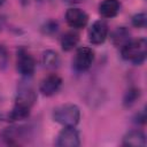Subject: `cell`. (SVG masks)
Here are the masks:
<instances>
[{
  "label": "cell",
  "instance_id": "cell-1",
  "mask_svg": "<svg viewBox=\"0 0 147 147\" xmlns=\"http://www.w3.org/2000/svg\"><path fill=\"white\" fill-rule=\"evenodd\" d=\"M122 59L131 62L136 65H140L145 62L147 55V41L145 38H138L127 41L123 47H121Z\"/></svg>",
  "mask_w": 147,
  "mask_h": 147
},
{
  "label": "cell",
  "instance_id": "cell-2",
  "mask_svg": "<svg viewBox=\"0 0 147 147\" xmlns=\"http://www.w3.org/2000/svg\"><path fill=\"white\" fill-rule=\"evenodd\" d=\"M53 119L62 126H76L80 119V109L75 103H63L54 108Z\"/></svg>",
  "mask_w": 147,
  "mask_h": 147
},
{
  "label": "cell",
  "instance_id": "cell-3",
  "mask_svg": "<svg viewBox=\"0 0 147 147\" xmlns=\"http://www.w3.org/2000/svg\"><path fill=\"white\" fill-rule=\"evenodd\" d=\"M16 69L18 74L25 78H29L34 74L36 61L31 53L24 47H20L16 52Z\"/></svg>",
  "mask_w": 147,
  "mask_h": 147
},
{
  "label": "cell",
  "instance_id": "cell-4",
  "mask_svg": "<svg viewBox=\"0 0 147 147\" xmlns=\"http://www.w3.org/2000/svg\"><path fill=\"white\" fill-rule=\"evenodd\" d=\"M94 61V51L90 47H79L75 54L72 67L78 72L87 71Z\"/></svg>",
  "mask_w": 147,
  "mask_h": 147
},
{
  "label": "cell",
  "instance_id": "cell-5",
  "mask_svg": "<svg viewBox=\"0 0 147 147\" xmlns=\"http://www.w3.org/2000/svg\"><path fill=\"white\" fill-rule=\"evenodd\" d=\"M36 100H37V94L33 87L28 83H21L17 87V92L15 96V105L31 109Z\"/></svg>",
  "mask_w": 147,
  "mask_h": 147
},
{
  "label": "cell",
  "instance_id": "cell-6",
  "mask_svg": "<svg viewBox=\"0 0 147 147\" xmlns=\"http://www.w3.org/2000/svg\"><path fill=\"white\" fill-rule=\"evenodd\" d=\"M55 145L59 147H77L80 145L79 132L75 126H64L57 134Z\"/></svg>",
  "mask_w": 147,
  "mask_h": 147
},
{
  "label": "cell",
  "instance_id": "cell-7",
  "mask_svg": "<svg viewBox=\"0 0 147 147\" xmlns=\"http://www.w3.org/2000/svg\"><path fill=\"white\" fill-rule=\"evenodd\" d=\"M108 36V24L103 20H98L88 29V40L93 45H101Z\"/></svg>",
  "mask_w": 147,
  "mask_h": 147
},
{
  "label": "cell",
  "instance_id": "cell-8",
  "mask_svg": "<svg viewBox=\"0 0 147 147\" xmlns=\"http://www.w3.org/2000/svg\"><path fill=\"white\" fill-rule=\"evenodd\" d=\"M65 21L74 29H83L88 23V15L80 8L71 7L65 11Z\"/></svg>",
  "mask_w": 147,
  "mask_h": 147
},
{
  "label": "cell",
  "instance_id": "cell-9",
  "mask_svg": "<svg viewBox=\"0 0 147 147\" xmlns=\"http://www.w3.org/2000/svg\"><path fill=\"white\" fill-rule=\"evenodd\" d=\"M62 86V78L56 74H51L46 76L39 85V91L45 96L54 95Z\"/></svg>",
  "mask_w": 147,
  "mask_h": 147
},
{
  "label": "cell",
  "instance_id": "cell-10",
  "mask_svg": "<svg viewBox=\"0 0 147 147\" xmlns=\"http://www.w3.org/2000/svg\"><path fill=\"white\" fill-rule=\"evenodd\" d=\"M122 144L124 146H130V147H145L146 136L140 130H131L123 137Z\"/></svg>",
  "mask_w": 147,
  "mask_h": 147
},
{
  "label": "cell",
  "instance_id": "cell-11",
  "mask_svg": "<svg viewBox=\"0 0 147 147\" xmlns=\"http://www.w3.org/2000/svg\"><path fill=\"white\" fill-rule=\"evenodd\" d=\"M119 8L118 0H102L99 5V14L105 18H113L119 13Z\"/></svg>",
  "mask_w": 147,
  "mask_h": 147
},
{
  "label": "cell",
  "instance_id": "cell-12",
  "mask_svg": "<svg viewBox=\"0 0 147 147\" xmlns=\"http://www.w3.org/2000/svg\"><path fill=\"white\" fill-rule=\"evenodd\" d=\"M30 111L31 109L29 108H25V107H22V106H18V105H15L14 103V107L13 109L5 114V115H1V118L3 121H7V122H17V121H23L25 118L29 117L30 115Z\"/></svg>",
  "mask_w": 147,
  "mask_h": 147
},
{
  "label": "cell",
  "instance_id": "cell-13",
  "mask_svg": "<svg viewBox=\"0 0 147 147\" xmlns=\"http://www.w3.org/2000/svg\"><path fill=\"white\" fill-rule=\"evenodd\" d=\"M110 39L114 46L123 47L127 41L131 40V33L125 26H117L110 34Z\"/></svg>",
  "mask_w": 147,
  "mask_h": 147
},
{
  "label": "cell",
  "instance_id": "cell-14",
  "mask_svg": "<svg viewBox=\"0 0 147 147\" xmlns=\"http://www.w3.org/2000/svg\"><path fill=\"white\" fill-rule=\"evenodd\" d=\"M78 42H79V34L75 31L65 32L60 39L61 47L64 52H69V51L74 49L78 45Z\"/></svg>",
  "mask_w": 147,
  "mask_h": 147
},
{
  "label": "cell",
  "instance_id": "cell-15",
  "mask_svg": "<svg viewBox=\"0 0 147 147\" xmlns=\"http://www.w3.org/2000/svg\"><path fill=\"white\" fill-rule=\"evenodd\" d=\"M42 63L47 69H56L60 64L59 54L52 49L45 51L42 53Z\"/></svg>",
  "mask_w": 147,
  "mask_h": 147
},
{
  "label": "cell",
  "instance_id": "cell-16",
  "mask_svg": "<svg viewBox=\"0 0 147 147\" xmlns=\"http://www.w3.org/2000/svg\"><path fill=\"white\" fill-rule=\"evenodd\" d=\"M140 95H141V92H140L139 88H137V87H131V88H129V90L125 92L124 96H123V105H124L125 107H131V106H133V105L138 101V99L140 98Z\"/></svg>",
  "mask_w": 147,
  "mask_h": 147
},
{
  "label": "cell",
  "instance_id": "cell-17",
  "mask_svg": "<svg viewBox=\"0 0 147 147\" xmlns=\"http://www.w3.org/2000/svg\"><path fill=\"white\" fill-rule=\"evenodd\" d=\"M147 24V15L145 13H138L132 16V25L139 29H145Z\"/></svg>",
  "mask_w": 147,
  "mask_h": 147
},
{
  "label": "cell",
  "instance_id": "cell-18",
  "mask_svg": "<svg viewBox=\"0 0 147 147\" xmlns=\"http://www.w3.org/2000/svg\"><path fill=\"white\" fill-rule=\"evenodd\" d=\"M9 62V54L7 48L0 44V70H5Z\"/></svg>",
  "mask_w": 147,
  "mask_h": 147
},
{
  "label": "cell",
  "instance_id": "cell-19",
  "mask_svg": "<svg viewBox=\"0 0 147 147\" xmlns=\"http://www.w3.org/2000/svg\"><path fill=\"white\" fill-rule=\"evenodd\" d=\"M57 29H59V24H57L56 21H53V20L47 21L42 25V32L46 33V34H53L57 31Z\"/></svg>",
  "mask_w": 147,
  "mask_h": 147
},
{
  "label": "cell",
  "instance_id": "cell-20",
  "mask_svg": "<svg viewBox=\"0 0 147 147\" xmlns=\"http://www.w3.org/2000/svg\"><path fill=\"white\" fill-rule=\"evenodd\" d=\"M134 122L136 123H140V124H144L146 122V114H145V110H141L140 113H138L136 116H134Z\"/></svg>",
  "mask_w": 147,
  "mask_h": 147
},
{
  "label": "cell",
  "instance_id": "cell-21",
  "mask_svg": "<svg viewBox=\"0 0 147 147\" xmlns=\"http://www.w3.org/2000/svg\"><path fill=\"white\" fill-rule=\"evenodd\" d=\"M63 1L67 3H79V2H83L84 0H63Z\"/></svg>",
  "mask_w": 147,
  "mask_h": 147
},
{
  "label": "cell",
  "instance_id": "cell-22",
  "mask_svg": "<svg viewBox=\"0 0 147 147\" xmlns=\"http://www.w3.org/2000/svg\"><path fill=\"white\" fill-rule=\"evenodd\" d=\"M3 2H5V0H0V6H1V5L3 3Z\"/></svg>",
  "mask_w": 147,
  "mask_h": 147
},
{
  "label": "cell",
  "instance_id": "cell-23",
  "mask_svg": "<svg viewBox=\"0 0 147 147\" xmlns=\"http://www.w3.org/2000/svg\"><path fill=\"white\" fill-rule=\"evenodd\" d=\"M0 26H1V25H0ZM0 29H1V28H0Z\"/></svg>",
  "mask_w": 147,
  "mask_h": 147
}]
</instances>
